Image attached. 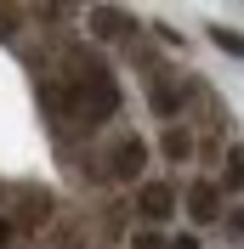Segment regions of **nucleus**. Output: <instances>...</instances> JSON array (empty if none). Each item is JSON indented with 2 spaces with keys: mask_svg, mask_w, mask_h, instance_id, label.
Segmentation results:
<instances>
[{
  "mask_svg": "<svg viewBox=\"0 0 244 249\" xmlns=\"http://www.w3.org/2000/svg\"><path fill=\"white\" fill-rule=\"evenodd\" d=\"M182 210H187V221H199V227L222 221V181L193 176V181H187V193H182Z\"/></svg>",
  "mask_w": 244,
  "mask_h": 249,
  "instance_id": "423d86ee",
  "label": "nucleus"
},
{
  "mask_svg": "<svg viewBox=\"0 0 244 249\" xmlns=\"http://www.w3.org/2000/svg\"><path fill=\"white\" fill-rule=\"evenodd\" d=\"M12 244H17V221L0 215V249H12Z\"/></svg>",
  "mask_w": 244,
  "mask_h": 249,
  "instance_id": "f8f14e48",
  "label": "nucleus"
},
{
  "mask_svg": "<svg viewBox=\"0 0 244 249\" xmlns=\"http://www.w3.org/2000/svg\"><path fill=\"white\" fill-rule=\"evenodd\" d=\"M142 85H148V108L159 113V119H170V124H176V113L187 108V91L170 79V68H159V62H148V57H142Z\"/></svg>",
  "mask_w": 244,
  "mask_h": 249,
  "instance_id": "20e7f679",
  "label": "nucleus"
},
{
  "mask_svg": "<svg viewBox=\"0 0 244 249\" xmlns=\"http://www.w3.org/2000/svg\"><path fill=\"white\" fill-rule=\"evenodd\" d=\"M210 40L227 51V57H244V34H239V29H210Z\"/></svg>",
  "mask_w": 244,
  "mask_h": 249,
  "instance_id": "9b49d317",
  "label": "nucleus"
},
{
  "mask_svg": "<svg viewBox=\"0 0 244 249\" xmlns=\"http://www.w3.org/2000/svg\"><path fill=\"white\" fill-rule=\"evenodd\" d=\"M159 153H165L170 164H187V159L199 153V136L187 130V124H165V136H159Z\"/></svg>",
  "mask_w": 244,
  "mask_h": 249,
  "instance_id": "6e6552de",
  "label": "nucleus"
},
{
  "mask_svg": "<svg viewBox=\"0 0 244 249\" xmlns=\"http://www.w3.org/2000/svg\"><path fill=\"white\" fill-rule=\"evenodd\" d=\"M170 249H204V244H199V232H176V238H170Z\"/></svg>",
  "mask_w": 244,
  "mask_h": 249,
  "instance_id": "2eb2a0df",
  "label": "nucleus"
},
{
  "mask_svg": "<svg viewBox=\"0 0 244 249\" xmlns=\"http://www.w3.org/2000/svg\"><path fill=\"white\" fill-rule=\"evenodd\" d=\"M85 23H91V34L97 40H102V46H131V40H137V17L125 12V6H91V12H85Z\"/></svg>",
  "mask_w": 244,
  "mask_h": 249,
  "instance_id": "39448f33",
  "label": "nucleus"
},
{
  "mask_svg": "<svg viewBox=\"0 0 244 249\" xmlns=\"http://www.w3.org/2000/svg\"><path fill=\"white\" fill-rule=\"evenodd\" d=\"M222 193H244V147L233 142L227 159H222Z\"/></svg>",
  "mask_w": 244,
  "mask_h": 249,
  "instance_id": "1a4fd4ad",
  "label": "nucleus"
},
{
  "mask_svg": "<svg viewBox=\"0 0 244 249\" xmlns=\"http://www.w3.org/2000/svg\"><path fill=\"white\" fill-rule=\"evenodd\" d=\"M227 238H233V244H244V210H233V215H227Z\"/></svg>",
  "mask_w": 244,
  "mask_h": 249,
  "instance_id": "ddd939ff",
  "label": "nucleus"
},
{
  "mask_svg": "<svg viewBox=\"0 0 244 249\" xmlns=\"http://www.w3.org/2000/svg\"><path fill=\"white\" fill-rule=\"evenodd\" d=\"M51 244H57V249H85V232H80V221H62V227H51Z\"/></svg>",
  "mask_w": 244,
  "mask_h": 249,
  "instance_id": "9d476101",
  "label": "nucleus"
},
{
  "mask_svg": "<svg viewBox=\"0 0 244 249\" xmlns=\"http://www.w3.org/2000/svg\"><path fill=\"white\" fill-rule=\"evenodd\" d=\"M12 221L23 227V232H46V227H57V198H51V187L23 181L12 193Z\"/></svg>",
  "mask_w": 244,
  "mask_h": 249,
  "instance_id": "7ed1b4c3",
  "label": "nucleus"
},
{
  "mask_svg": "<svg viewBox=\"0 0 244 249\" xmlns=\"http://www.w3.org/2000/svg\"><path fill=\"white\" fill-rule=\"evenodd\" d=\"M120 113V85L108 74L97 57H80L74 74L62 79V119L74 124V130H97Z\"/></svg>",
  "mask_w": 244,
  "mask_h": 249,
  "instance_id": "f257e3e1",
  "label": "nucleus"
},
{
  "mask_svg": "<svg viewBox=\"0 0 244 249\" xmlns=\"http://www.w3.org/2000/svg\"><path fill=\"white\" fill-rule=\"evenodd\" d=\"M148 136L142 130H114L102 147V176L108 181H120V187H142L148 181Z\"/></svg>",
  "mask_w": 244,
  "mask_h": 249,
  "instance_id": "f03ea898",
  "label": "nucleus"
},
{
  "mask_svg": "<svg viewBox=\"0 0 244 249\" xmlns=\"http://www.w3.org/2000/svg\"><path fill=\"white\" fill-rule=\"evenodd\" d=\"M137 249H170V238H159V232H137Z\"/></svg>",
  "mask_w": 244,
  "mask_h": 249,
  "instance_id": "4468645a",
  "label": "nucleus"
},
{
  "mask_svg": "<svg viewBox=\"0 0 244 249\" xmlns=\"http://www.w3.org/2000/svg\"><path fill=\"white\" fill-rule=\"evenodd\" d=\"M176 204H182V198H176V187L159 181V176L137 187V215H142V221H170V215H176Z\"/></svg>",
  "mask_w": 244,
  "mask_h": 249,
  "instance_id": "0eeeda50",
  "label": "nucleus"
}]
</instances>
